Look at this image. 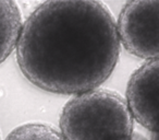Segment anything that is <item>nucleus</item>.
<instances>
[{
    "label": "nucleus",
    "instance_id": "20e7f679",
    "mask_svg": "<svg viewBox=\"0 0 159 140\" xmlns=\"http://www.w3.org/2000/svg\"><path fill=\"white\" fill-rule=\"evenodd\" d=\"M158 58L146 60L131 75L126 87L125 103L133 119L157 133Z\"/></svg>",
    "mask_w": 159,
    "mask_h": 140
},
{
    "label": "nucleus",
    "instance_id": "0eeeda50",
    "mask_svg": "<svg viewBox=\"0 0 159 140\" xmlns=\"http://www.w3.org/2000/svg\"><path fill=\"white\" fill-rule=\"evenodd\" d=\"M130 140H148L146 137H144V136H142V135H139V133H134L132 135V137H131V139Z\"/></svg>",
    "mask_w": 159,
    "mask_h": 140
},
{
    "label": "nucleus",
    "instance_id": "7ed1b4c3",
    "mask_svg": "<svg viewBox=\"0 0 159 140\" xmlns=\"http://www.w3.org/2000/svg\"><path fill=\"white\" fill-rule=\"evenodd\" d=\"M159 0L129 1L116 23L119 43L132 55L146 60L158 58Z\"/></svg>",
    "mask_w": 159,
    "mask_h": 140
},
{
    "label": "nucleus",
    "instance_id": "423d86ee",
    "mask_svg": "<svg viewBox=\"0 0 159 140\" xmlns=\"http://www.w3.org/2000/svg\"><path fill=\"white\" fill-rule=\"evenodd\" d=\"M5 140H64V138L50 125L26 123L12 129Z\"/></svg>",
    "mask_w": 159,
    "mask_h": 140
},
{
    "label": "nucleus",
    "instance_id": "f03ea898",
    "mask_svg": "<svg viewBox=\"0 0 159 140\" xmlns=\"http://www.w3.org/2000/svg\"><path fill=\"white\" fill-rule=\"evenodd\" d=\"M118 92L97 89L76 94L66 103L59 125L64 140H130L134 122Z\"/></svg>",
    "mask_w": 159,
    "mask_h": 140
},
{
    "label": "nucleus",
    "instance_id": "39448f33",
    "mask_svg": "<svg viewBox=\"0 0 159 140\" xmlns=\"http://www.w3.org/2000/svg\"><path fill=\"white\" fill-rule=\"evenodd\" d=\"M23 21L19 5L12 0H0V64L16 48Z\"/></svg>",
    "mask_w": 159,
    "mask_h": 140
},
{
    "label": "nucleus",
    "instance_id": "f257e3e1",
    "mask_svg": "<svg viewBox=\"0 0 159 140\" xmlns=\"http://www.w3.org/2000/svg\"><path fill=\"white\" fill-rule=\"evenodd\" d=\"M16 49L30 82L69 95L99 88L120 56L112 13L92 0L40 3L23 23Z\"/></svg>",
    "mask_w": 159,
    "mask_h": 140
}]
</instances>
